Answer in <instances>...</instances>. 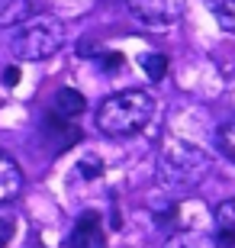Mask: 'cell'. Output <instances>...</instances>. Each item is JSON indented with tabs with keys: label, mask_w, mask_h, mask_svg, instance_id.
<instances>
[{
	"label": "cell",
	"mask_w": 235,
	"mask_h": 248,
	"mask_svg": "<svg viewBox=\"0 0 235 248\" xmlns=\"http://www.w3.org/2000/svg\"><path fill=\"white\" fill-rule=\"evenodd\" d=\"M155 116V97L148 91L110 93L97 107V129L110 139H129L142 132Z\"/></svg>",
	"instance_id": "1"
},
{
	"label": "cell",
	"mask_w": 235,
	"mask_h": 248,
	"mask_svg": "<svg viewBox=\"0 0 235 248\" xmlns=\"http://www.w3.org/2000/svg\"><path fill=\"white\" fill-rule=\"evenodd\" d=\"M209 155L203 148L190 145L184 139L164 136L158 145V181L168 190H184V187H197L209 174Z\"/></svg>",
	"instance_id": "2"
},
{
	"label": "cell",
	"mask_w": 235,
	"mask_h": 248,
	"mask_svg": "<svg viewBox=\"0 0 235 248\" xmlns=\"http://www.w3.org/2000/svg\"><path fill=\"white\" fill-rule=\"evenodd\" d=\"M64 42V26L58 16H32L16 26V36L10 42L13 55L19 62H42V58L55 55Z\"/></svg>",
	"instance_id": "3"
},
{
	"label": "cell",
	"mask_w": 235,
	"mask_h": 248,
	"mask_svg": "<svg viewBox=\"0 0 235 248\" xmlns=\"http://www.w3.org/2000/svg\"><path fill=\"white\" fill-rule=\"evenodd\" d=\"M129 13L148 29H164L181 23L184 0H129Z\"/></svg>",
	"instance_id": "4"
},
{
	"label": "cell",
	"mask_w": 235,
	"mask_h": 248,
	"mask_svg": "<svg viewBox=\"0 0 235 248\" xmlns=\"http://www.w3.org/2000/svg\"><path fill=\"white\" fill-rule=\"evenodd\" d=\"M68 248H107V232H103L100 213L87 210L78 216V222L71 229V239H68Z\"/></svg>",
	"instance_id": "5"
},
{
	"label": "cell",
	"mask_w": 235,
	"mask_h": 248,
	"mask_svg": "<svg viewBox=\"0 0 235 248\" xmlns=\"http://www.w3.org/2000/svg\"><path fill=\"white\" fill-rule=\"evenodd\" d=\"M84 107H87V100H84V93H78L74 87H58L52 97V116H58V120H68L74 123L78 116L84 113Z\"/></svg>",
	"instance_id": "6"
},
{
	"label": "cell",
	"mask_w": 235,
	"mask_h": 248,
	"mask_svg": "<svg viewBox=\"0 0 235 248\" xmlns=\"http://www.w3.org/2000/svg\"><path fill=\"white\" fill-rule=\"evenodd\" d=\"M19 190H23V168L7 152H0V203L16 200Z\"/></svg>",
	"instance_id": "7"
},
{
	"label": "cell",
	"mask_w": 235,
	"mask_h": 248,
	"mask_svg": "<svg viewBox=\"0 0 235 248\" xmlns=\"http://www.w3.org/2000/svg\"><path fill=\"white\" fill-rule=\"evenodd\" d=\"M216 232H213V242L219 248H235V197L226 200L222 206L216 210Z\"/></svg>",
	"instance_id": "8"
},
{
	"label": "cell",
	"mask_w": 235,
	"mask_h": 248,
	"mask_svg": "<svg viewBox=\"0 0 235 248\" xmlns=\"http://www.w3.org/2000/svg\"><path fill=\"white\" fill-rule=\"evenodd\" d=\"M36 3L32 0H0V29H10V26H19L32 16Z\"/></svg>",
	"instance_id": "9"
},
{
	"label": "cell",
	"mask_w": 235,
	"mask_h": 248,
	"mask_svg": "<svg viewBox=\"0 0 235 248\" xmlns=\"http://www.w3.org/2000/svg\"><path fill=\"white\" fill-rule=\"evenodd\" d=\"M209 10H213V16L222 29L235 32V0H206Z\"/></svg>",
	"instance_id": "10"
},
{
	"label": "cell",
	"mask_w": 235,
	"mask_h": 248,
	"mask_svg": "<svg viewBox=\"0 0 235 248\" xmlns=\"http://www.w3.org/2000/svg\"><path fill=\"white\" fill-rule=\"evenodd\" d=\"M142 68L152 81H161L164 71H168V58H164L161 52H148V55H142Z\"/></svg>",
	"instance_id": "11"
},
{
	"label": "cell",
	"mask_w": 235,
	"mask_h": 248,
	"mask_svg": "<svg viewBox=\"0 0 235 248\" xmlns=\"http://www.w3.org/2000/svg\"><path fill=\"white\" fill-rule=\"evenodd\" d=\"M164 248H219V245L206 242L203 235H197V232H181V235H174Z\"/></svg>",
	"instance_id": "12"
},
{
	"label": "cell",
	"mask_w": 235,
	"mask_h": 248,
	"mask_svg": "<svg viewBox=\"0 0 235 248\" xmlns=\"http://www.w3.org/2000/svg\"><path fill=\"white\" fill-rule=\"evenodd\" d=\"M219 145H222V152L235 161V120L222 123V129H219Z\"/></svg>",
	"instance_id": "13"
},
{
	"label": "cell",
	"mask_w": 235,
	"mask_h": 248,
	"mask_svg": "<svg viewBox=\"0 0 235 248\" xmlns=\"http://www.w3.org/2000/svg\"><path fill=\"white\" fill-rule=\"evenodd\" d=\"M13 232H16L13 219H10V216H0V248H7L10 242H13Z\"/></svg>",
	"instance_id": "14"
},
{
	"label": "cell",
	"mask_w": 235,
	"mask_h": 248,
	"mask_svg": "<svg viewBox=\"0 0 235 248\" xmlns=\"http://www.w3.org/2000/svg\"><path fill=\"white\" fill-rule=\"evenodd\" d=\"M3 84H7V87H16V84H19V68H7V74H3Z\"/></svg>",
	"instance_id": "15"
}]
</instances>
